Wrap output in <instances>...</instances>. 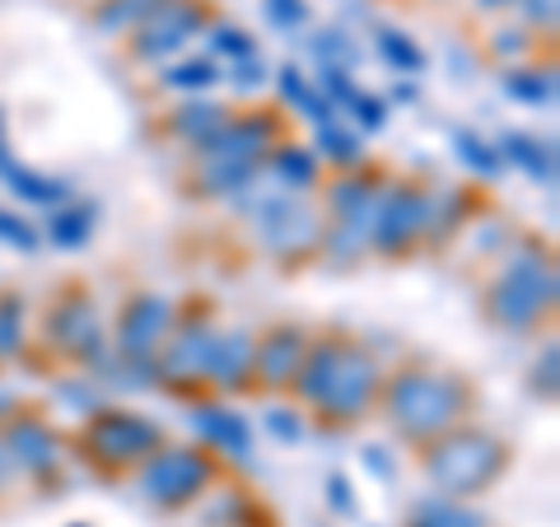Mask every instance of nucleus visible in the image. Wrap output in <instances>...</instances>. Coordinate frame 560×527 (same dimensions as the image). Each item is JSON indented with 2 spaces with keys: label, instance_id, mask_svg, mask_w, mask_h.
Listing matches in <instances>:
<instances>
[{
  "label": "nucleus",
  "instance_id": "nucleus-21",
  "mask_svg": "<svg viewBox=\"0 0 560 527\" xmlns=\"http://www.w3.org/2000/svg\"><path fill=\"white\" fill-rule=\"evenodd\" d=\"M173 127H178V136H187V140H197V145H206V140L224 127V113L215 108V103H187V108L173 117Z\"/></svg>",
  "mask_w": 560,
  "mask_h": 527
},
{
  "label": "nucleus",
  "instance_id": "nucleus-33",
  "mask_svg": "<svg viewBox=\"0 0 560 527\" xmlns=\"http://www.w3.org/2000/svg\"><path fill=\"white\" fill-rule=\"evenodd\" d=\"M267 20L276 28H300L308 20V10H304V0H267Z\"/></svg>",
  "mask_w": 560,
  "mask_h": 527
},
{
  "label": "nucleus",
  "instance_id": "nucleus-27",
  "mask_svg": "<svg viewBox=\"0 0 560 527\" xmlns=\"http://www.w3.org/2000/svg\"><path fill=\"white\" fill-rule=\"evenodd\" d=\"M453 145H458V160L467 164V168H477V173H486V178H495V173H500V154L495 150H490V145H481V140L477 136H453Z\"/></svg>",
  "mask_w": 560,
  "mask_h": 527
},
{
  "label": "nucleus",
  "instance_id": "nucleus-25",
  "mask_svg": "<svg viewBox=\"0 0 560 527\" xmlns=\"http://www.w3.org/2000/svg\"><path fill=\"white\" fill-rule=\"evenodd\" d=\"M411 527H481V518L467 514V508H458V504L434 500V504H420V508H416Z\"/></svg>",
  "mask_w": 560,
  "mask_h": 527
},
{
  "label": "nucleus",
  "instance_id": "nucleus-39",
  "mask_svg": "<svg viewBox=\"0 0 560 527\" xmlns=\"http://www.w3.org/2000/svg\"><path fill=\"white\" fill-rule=\"evenodd\" d=\"M327 490H331V504H337L341 514H355V504H350V495H346V481H341V477H331V481H327Z\"/></svg>",
  "mask_w": 560,
  "mask_h": 527
},
{
  "label": "nucleus",
  "instance_id": "nucleus-29",
  "mask_svg": "<svg viewBox=\"0 0 560 527\" xmlns=\"http://www.w3.org/2000/svg\"><path fill=\"white\" fill-rule=\"evenodd\" d=\"M318 145H323L337 164L360 160V140H355V136H346V131L337 127V121H327V127H318Z\"/></svg>",
  "mask_w": 560,
  "mask_h": 527
},
{
  "label": "nucleus",
  "instance_id": "nucleus-10",
  "mask_svg": "<svg viewBox=\"0 0 560 527\" xmlns=\"http://www.w3.org/2000/svg\"><path fill=\"white\" fill-rule=\"evenodd\" d=\"M425 230V197L416 191H388L374 201V220H370V238L378 248H401Z\"/></svg>",
  "mask_w": 560,
  "mask_h": 527
},
{
  "label": "nucleus",
  "instance_id": "nucleus-23",
  "mask_svg": "<svg viewBox=\"0 0 560 527\" xmlns=\"http://www.w3.org/2000/svg\"><path fill=\"white\" fill-rule=\"evenodd\" d=\"M164 0H108L98 10V28H131V24H145Z\"/></svg>",
  "mask_w": 560,
  "mask_h": 527
},
{
  "label": "nucleus",
  "instance_id": "nucleus-30",
  "mask_svg": "<svg viewBox=\"0 0 560 527\" xmlns=\"http://www.w3.org/2000/svg\"><path fill=\"white\" fill-rule=\"evenodd\" d=\"M378 51H383V57H388L397 70H420V66H425V57H420V51L411 47V38H401V33H383Z\"/></svg>",
  "mask_w": 560,
  "mask_h": 527
},
{
  "label": "nucleus",
  "instance_id": "nucleus-19",
  "mask_svg": "<svg viewBox=\"0 0 560 527\" xmlns=\"http://www.w3.org/2000/svg\"><path fill=\"white\" fill-rule=\"evenodd\" d=\"M280 94H285L290 108H300V113L313 121V127H327V121H331V103L318 94V84H308L294 66L280 70Z\"/></svg>",
  "mask_w": 560,
  "mask_h": 527
},
{
  "label": "nucleus",
  "instance_id": "nucleus-22",
  "mask_svg": "<svg viewBox=\"0 0 560 527\" xmlns=\"http://www.w3.org/2000/svg\"><path fill=\"white\" fill-rule=\"evenodd\" d=\"M0 173H5V183H10V187H20V197H24V201H43V206H51V201H61V197H66V187H61V183H51V178H43V173H28V168H14V164H5Z\"/></svg>",
  "mask_w": 560,
  "mask_h": 527
},
{
  "label": "nucleus",
  "instance_id": "nucleus-3",
  "mask_svg": "<svg viewBox=\"0 0 560 527\" xmlns=\"http://www.w3.org/2000/svg\"><path fill=\"white\" fill-rule=\"evenodd\" d=\"M500 467H504L500 438H490L481 430H463V434H448L425 458V477L444 495H477L486 481H495Z\"/></svg>",
  "mask_w": 560,
  "mask_h": 527
},
{
  "label": "nucleus",
  "instance_id": "nucleus-42",
  "mask_svg": "<svg viewBox=\"0 0 560 527\" xmlns=\"http://www.w3.org/2000/svg\"><path fill=\"white\" fill-rule=\"evenodd\" d=\"M5 164H10V160H5V145H0V168H5Z\"/></svg>",
  "mask_w": 560,
  "mask_h": 527
},
{
  "label": "nucleus",
  "instance_id": "nucleus-40",
  "mask_svg": "<svg viewBox=\"0 0 560 527\" xmlns=\"http://www.w3.org/2000/svg\"><path fill=\"white\" fill-rule=\"evenodd\" d=\"M481 5H486V10H495V5H510V0H481Z\"/></svg>",
  "mask_w": 560,
  "mask_h": 527
},
{
  "label": "nucleus",
  "instance_id": "nucleus-34",
  "mask_svg": "<svg viewBox=\"0 0 560 527\" xmlns=\"http://www.w3.org/2000/svg\"><path fill=\"white\" fill-rule=\"evenodd\" d=\"M14 346H20V304L5 298V304H0V355H10Z\"/></svg>",
  "mask_w": 560,
  "mask_h": 527
},
{
  "label": "nucleus",
  "instance_id": "nucleus-24",
  "mask_svg": "<svg viewBox=\"0 0 560 527\" xmlns=\"http://www.w3.org/2000/svg\"><path fill=\"white\" fill-rule=\"evenodd\" d=\"M504 94L518 98V103H533V108H541V103L556 98V80H551V75H533V70H518V75H504Z\"/></svg>",
  "mask_w": 560,
  "mask_h": 527
},
{
  "label": "nucleus",
  "instance_id": "nucleus-32",
  "mask_svg": "<svg viewBox=\"0 0 560 527\" xmlns=\"http://www.w3.org/2000/svg\"><path fill=\"white\" fill-rule=\"evenodd\" d=\"M210 47H215L220 51V57H257V51H253V38H248V33H238V28H215V33H210Z\"/></svg>",
  "mask_w": 560,
  "mask_h": 527
},
{
  "label": "nucleus",
  "instance_id": "nucleus-4",
  "mask_svg": "<svg viewBox=\"0 0 560 527\" xmlns=\"http://www.w3.org/2000/svg\"><path fill=\"white\" fill-rule=\"evenodd\" d=\"M551 304H556V271H551V261L537 253L514 257L510 267H504V276L495 280V290H490V313L510 327H528Z\"/></svg>",
  "mask_w": 560,
  "mask_h": 527
},
{
  "label": "nucleus",
  "instance_id": "nucleus-18",
  "mask_svg": "<svg viewBox=\"0 0 560 527\" xmlns=\"http://www.w3.org/2000/svg\"><path fill=\"white\" fill-rule=\"evenodd\" d=\"M500 160H514V164H523L533 173L537 183H556V160H551V145H541V140H533V136H518V131H510L500 140Z\"/></svg>",
  "mask_w": 560,
  "mask_h": 527
},
{
  "label": "nucleus",
  "instance_id": "nucleus-15",
  "mask_svg": "<svg viewBox=\"0 0 560 527\" xmlns=\"http://www.w3.org/2000/svg\"><path fill=\"white\" fill-rule=\"evenodd\" d=\"M51 337L84 360H98V323L90 304H66L61 313H51Z\"/></svg>",
  "mask_w": 560,
  "mask_h": 527
},
{
  "label": "nucleus",
  "instance_id": "nucleus-16",
  "mask_svg": "<svg viewBox=\"0 0 560 527\" xmlns=\"http://www.w3.org/2000/svg\"><path fill=\"white\" fill-rule=\"evenodd\" d=\"M210 346H215V337H210L206 327H187L178 341H168L164 374L168 378H201L210 364Z\"/></svg>",
  "mask_w": 560,
  "mask_h": 527
},
{
  "label": "nucleus",
  "instance_id": "nucleus-41",
  "mask_svg": "<svg viewBox=\"0 0 560 527\" xmlns=\"http://www.w3.org/2000/svg\"><path fill=\"white\" fill-rule=\"evenodd\" d=\"M5 462H10V458H5V453H0V477H5Z\"/></svg>",
  "mask_w": 560,
  "mask_h": 527
},
{
  "label": "nucleus",
  "instance_id": "nucleus-17",
  "mask_svg": "<svg viewBox=\"0 0 560 527\" xmlns=\"http://www.w3.org/2000/svg\"><path fill=\"white\" fill-rule=\"evenodd\" d=\"M248 368H253V341L243 337V331H234V337H215V346H210L206 374L215 378L220 388H238Z\"/></svg>",
  "mask_w": 560,
  "mask_h": 527
},
{
  "label": "nucleus",
  "instance_id": "nucleus-6",
  "mask_svg": "<svg viewBox=\"0 0 560 527\" xmlns=\"http://www.w3.org/2000/svg\"><path fill=\"white\" fill-rule=\"evenodd\" d=\"M206 481H210V467H206L201 453H191V448H164L160 458L145 467L140 490H145L150 500H160V504H183V500L197 495Z\"/></svg>",
  "mask_w": 560,
  "mask_h": 527
},
{
  "label": "nucleus",
  "instance_id": "nucleus-8",
  "mask_svg": "<svg viewBox=\"0 0 560 527\" xmlns=\"http://www.w3.org/2000/svg\"><path fill=\"white\" fill-rule=\"evenodd\" d=\"M197 28H201V10L197 5H187V0H164V5L154 10L145 24H140L136 51H140V57H150V61L168 57V51H178Z\"/></svg>",
  "mask_w": 560,
  "mask_h": 527
},
{
  "label": "nucleus",
  "instance_id": "nucleus-31",
  "mask_svg": "<svg viewBox=\"0 0 560 527\" xmlns=\"http://www.w3.org/2000/svg\"><path fill=\"white\" fill-rule=\"evenodd\" d=\"M0 243H5V248H20V253H33L38 248V234H33V224H24L20 215L0 210Z\"/></svg>",
  "mask_w": 560,
  "mask_h": 527
},
{
  "label": "nucleus",
  "instance_id": "nucleus-11",
  "mask_svg": "<svg viewBox=\"0 0 560 527\" xmlns=\"http://www.w3.org/2000/svg\"><path fill=\"white\" fill-rule=\"evenodd\" d=\"M168 331V304L164 298H136L121 318V355L127 360H145Z\"/></svg>",
  "mask_w": 560,
  "mask_h": 527
},
{
  "label": "nucleus",
  "instance_id": "nucleus-28",
  "mask_svg": "<svg viewBox=\"0 0 560 527\" xmlns=\"http://www.w3.org/2000/svg\"><path fill=\"white\" fill-rule=\"evenodd\" d=\"M164 80L178 84V90H210V84L220 80V70L210 66V61H183V66H173Z\"/></svg>",
  "mask_w": 560,
  "mask_h": 527
},
{
  "label": "nucleus",
  "instance_id": "nucleus-7",
  "mask_svg": "<svg viewBox=\"0 0 560 527\" xmlns=\"http://www.w3.org/2000/svg\"><path fill=\"white\" fill-rule=\"evenodd\" d=\"M154 444H160V430L131 411H103L90 425V448L103 462H131L140 453H154Z\"/></svg>",
  "mask_w": 560,
  "mask_h": 527
},
{
  "label": "nucleus",
  "instance_id": "nucleus-14",
  "mask_svg": "<svg viewBox=\"0 0 560 527\" xmlns=\"http://www.w3.org/2000/svg\"><path fill=\"white\" fill-rule=\"evenodd\" d=\"M191 425H197V434L206 438V444L224 448L230 458H248V420L243 415L220 411V407H201L197 415H191Z\"/></svg>",
  "mask_w": 560,
  "mask_h": 527
},
{
  "label": "nucleus",
  "instance_id": "nucleus-36",
  "mask_svg": "<svg viewBox=\"0 0 560 527\" xmlns=\"http://www.w3.org/2000/svg\"><path fill=\"white\" fill-rule=\"evenodd\" d=\"M234 84H238V90H253V84H261V61L257 57H243L234 66Z\"/></svg>",
  "mask_w": 560,
  "mask_h": 527
},
{
  "label": "nucleus",
  "instance_id": "nucleus-26",
  "mask_svg": "<svg viewBox=\"0 0 560 527\" xmlns=\"http://www.w3.org/2000/svg\"><path fill=\"white\" fill-rule=\"evenodd\" d=\"M276 178H280V187L304 191L313 183V154H304V150H280L276 154Z\"/></svg>",
  "mask_w": 560,
  "mask_h": 527
},
{
  "label": "nucleus",
  "instance_id": "nucleus-1",
  "mask_svg": "<svg viewBox=\"0 0 560 527\" xmlns=\"http://www.w3.org/2000/svg\"><path fill=\"white\" fill-rule=\"evenodd\" d=\"M294 378H300V393L308 401H318V407H327L341 420L370 407L374 383H378L370 355H360L350 346H318L313 355H304Z\"/></svg>",
  "mask_w": 560,
  "mask_h": 527
},
{
  "label": "nucleus",
  "instance_id": "nucleus-2",
  "mask_svg": "<svg viewBox=\"0 0 560 527\" xmlns=\"http://www.w3.org/2000/svg\"><path fill=\"white\" fill-rule=\"evenodd\" d=\"M463 401H467L463 383H453L444 374H401L393 383L388 411L411 438H430V434H440L458 420Z\"/></svg>",
  "mask_w": 560,
  "mask_h": 527
},
{
  "label": "nucleus",
  "instance_id": "nucleus-38",
  "mask_svg": "<svg viewBox=\"0 0 560 527\" xmlns=\"http://www.w3.org/2000/svg\"><path fill=\"white\" fill-rule=\"evenodd\" d=\"M528 14H533V20L537 24H556V0H528Z\"/></svg>",
  "mask_w": 560,
  "mask_h": 527
},
{
  "label": "nucleus",
  "instance_id": "nucleus-9",
  "mask_svg": "<svg viewBox=\"0 0 560 527\" xmlns=\"http://www.w3.org/2000/svg\"><path fill=\"white\" fill-rule=\"evenodd\" d=\"M267 145H271V121L248 117V121H224L201 150L215 168H253Z\"/></svg>",
  "mask_w": 560,
  "mask_h": 527
},
{
  "label": "nucleus",
  "instance_id": "nucleus-20",
  "mask_svg": "<svg viewBox=\"0 0 560 527\" xmlns=\"http://www.w3.org/2000/svg\"><path fill=\"white\" fill-rule=\"evenodd\" d=\"M94 220H98V210L94 206H66V210H57L51 215V243L57 248H80L84 238H90V230H94Z\"/></svg>",
  "mask_w": 560,
  "mask_h": 527
},
{
  "label": "nucleus",
  "instance_id": "nucleus-12",
  "mask_svg": "<svg viewBox=\"0 0 560 527\" xmlns=\"http://www.w3.org/2000/svg\"><path fill=\"white\" fill-rule=\"evenodd\" d=\"M5 448H10L5 458L28 467V471H47L51 462H57V438H51L38 420H20V425H10Z\"/></svg>",
  "mask_w": 560,
  "mask_h": 527
},
{
  "label": "nucleus",
  "instance_id": "nucleus-35",
  "mask_svg": "<svg viewBox=\"0 0 560 527\" xmlns=\"http://www.w3.org/2000/svg\"><path fill=\"white\" fill-rule=\"evenodd\" d=\"M350 113H360V121L364 127H383V103L378 98H364V94H355V103H350Z\"/></svg>",
  "mask_w": 560,
  "mask_h": 527
},
{
  "label": "nucleus",
  "instance_id": "nucleus-13",
  "mask_svg": "<svg viewBox=\"0 0 560 527\" xmlns=\"http://www.w3.org/2000/svg\"><path fill=\"white\" fill-rule=\"evenodd\" d=\"M304 341H300V331H276V337L261 346V355H253V368L261 374V383H290L294 374H300V364H304Z\"/></svg>",
  "mask_w": 560,
  "mask_h": 527
},
{
  "label": "nucleus",
  "instance_id": "nucleus-5",
  "mask_svg": "<svg viewBox=\"0 0 560 527\" xmlns=\"http://www.w3.org/2000/svg\"><path fill=\"white\" fill-rule=\"evenodd\" d=\"M261 238L271 243L280 257H304L318 248V220L300 197H267L257 206Z\"/></svg>",
  "mask_w": 560,
  "mask_h": 527
},
{
  "label": "nucleus",
  "instance_id": "nucleus-37",
  "mask_svg": "<svg viewBox=\"0 0 560 527\" xmlns=\"http://www.w3.org/2000/svg\"><path fill=\"white\" fill-rule=\"evenodd\" d=\"M267 425H271V434H280V438H300V425H294L290 411H271Z\"/></svg>",
  "mask_w": 560,
  "mask_h": 527
}]
</instances>
